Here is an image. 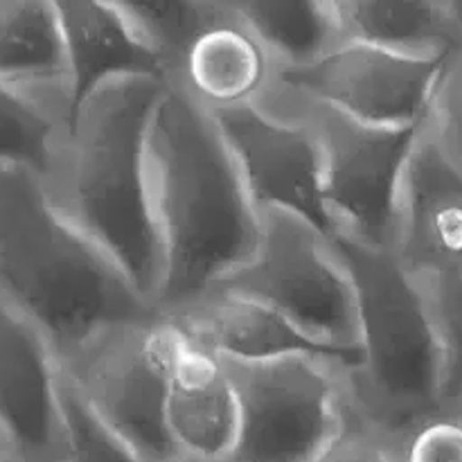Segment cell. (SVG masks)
I'll use <instances>...</instances> for the list:
<instances>
[{"instance_id":"29","label":"cell","mask_w":462,"mask_h":462,"mask_svg":"<svg viewBox=\"0 0 462 462\" xmlns=\"http://www.w3.org/2000/svg\"><path fill=\"white\" fill-rule=\"evenodd\" d=\"M451 409H454V411H458V413L462 415V400H460L458 404H456V406H451Z\"/></svg>"},{"instance_id":"21","label":"cell","mask_w":462,"mask_h":462,"mask_svg":"<svg viewBox=\"0 0 462 462\" xmlns=\"http://www.w3.org/2000/svg\"><path fill=\"white\" fill-rule=\"evenodd\" d=\"M149 48L158 54L167 81L203 30L226 14V0H158L125 3Z\"/></svg>"},{"instance_id":"27","label":"cell","mask_w":462,"mask_h":462,"mask_svg":"<svg viewBox=\"0 0 462 462\" xmlns=\"http://www.w3.org/2000/svg\"><path fill=\"white\" fill-rule=\"evenodd\" d=\"M9 451H7V445H5V440H3V433H0V460L5 458V456H7Z\"/></svg>"},{"instance_id":"23","label":"cell","mask_w":462,"mask_h":462,"mask_svg":"<svg viewBox=\"0 0 462 462\" xmlns=\"http://www.w3.org/2000/svg\"><path fill=\"white\" fill-rule=\"evenodd\" d=\"M61 402L66 420V449L61 462H144L116 433L108 431L61 373Z\"/></svg>"},{"instance_id":"26","label":"cell","mask_w":462,"mask_h":462,"mask_svg":"<svg viewBox=\"0 0 462 462\" xmlns=\"http://www.w3.org/2000/svg\"><path fill=\"white\" fill-rule=\"evenodd\" d=\"M314 462H400V456L395 447L359 418L347 402L341 429Z\"/></svg>"},{"instance_id":"1","label":"cell","mask_w":462,"mask_h":462,"mask_svg":"<svg viewBox=\"0 0 462 462\" xmlns=\"http://www.w3.org/2000/svg\"><path fill=\"white\" fill-rule=\"evenodd\" d=\"M147 156L162 251L153 307L171 316L251 260L262 219L215 116L180 86L158 102Z\"/></svg>"},{"instance_id":"13","label":"cell","mask_w":462,"mask_h":462,"mask_svg":"<svg viewBox=\"0 0 462 462\" xmlns=\"http://www.w3.org/2000/svg\"><path fill=\"white\" fill-rule=\"evenodd\" d=\"M170 323L167 427L171 440L183 458L226 462L239 424L233 374L224 359L199 346L171 319Z\"/></svg>"},{"instance_id":"22","label":"cell","mask_w":462,"mask_h":462,"mask_svg":"<svg viewBox=\"0 0 462 462\" xmlns=\"http://www.w3.org/2000/svg\"><path fill=\"white\" fill-rule=\"evenodd\" d=\"M431 305L442 347L445 409L462 400V273L418 278Z\"/></svg>"},{"instance_id":"25","label":"cell","mask_w":462,"mask_h":462,"mask_svg":"<svg viewBox=\"0 0 462 462\" xmlns=\"http://www.w3.org/2000/svg\"><path fill=\"white\" fill-rule=\"evenodd\" d=\"M400 462H462V415L442 409L420 422L397 449Z\"/></svg>"},{"instance_id":"18","label":"cell","mask_w":462,"mask_h":462,"mask_svg":"<svg viewBox=\"0 0 462 462\" xmlns=\"http://www.w3.org/2000/svg\"><path fill=\"white\" fill-rule=\"evenodd\" d=\"M347 41L413 59H449L462 50L454 0H337Z\"/></svg>"},{"instance_id":"4","label":"cell","mask_w":462,"mask_h":462,"mask_svg":"<svg viewBox=\"0 0 462 462\" xmlns=\"http://www.w3.org/2000/svg\"><path fill=\"white\" fill-rule=\"evenodd\" d=\"M356 293L359 365L346 374L352 411L395 449L445 409L442 347L420 280L393 251L334 239Z\"/></svg>"},{"instance_id":"30","label":"cell","mask_w":462,"mask_h":462,"mask_svg":"<svg viewBox=\"0 0 462 462\" xmlns=\"http://www.w3.org/2000/svg\"><path fill=\"white\" fill-rule=\"evenodd\" d=\"M176 462H206V460H194V458H179Z\"/></svg>"},{"instance_id":"10","label":"cell","mask_w":462,"mask_h":462,"mask_svg":"<svg viewBox=\"0 0 462 462\" xmlns=\"http://www.w3.org/2000/svg\"><path fill=\"white\" fill-rule=\"evenodd\" d=\"M212 116L257 212H289L337 239L325 206L319 144L302 122L262 102Z\"/></svg>"},{"instance_id":"12","label":"cell","mask_w":462,"mask_h":462,"mask_svg":"<svg viewBox=\"0 0 462 462\" xmlns=\"http://www.w3.org/2000/svg\"><path fill=\"white\" fill-rule=\"evenodd\" d=\"M393 253L415 278L462 273V167L429 129L406 170Z\"/></svg>"},{"instance_id":"20","label":"cell","mask_w":462,"mask_h":462,"mask_svg":"<svg viewBox=\"0 0 462 462\" xmlns=\"http://www.w3.org/2000/svg\"><path fill=\"white\" fill-rule=\"evenodd\" d=\"M70 116L0 81V165L23 167L45 179Z\"/></svg>"},{"instance_id":"6","label":"cell","mask_w":462,"mask_h":462,"mask_svg":"<svg viewBox=\"0 0 462 462\" xmlns=\"http://www.w3.org/2000/svg\"><path fill=\"white\" fill-rule=\"evenodd\" d=\"M260 219L251 260L217 289L262 302L320 346L359 352L355 284L334 239L289 212Z\"/></svg>"},{"instance_id":"7","label":"cell","mask_w":462,"mask_h":462,"mask_svg":"<svg viewBox=\"0 0 462 462\" xmlns=\"http://www.w3.org/2000/svg\"><path fill=\"white\" fill-rule=\"evenodd\" d=\"M171 323L153 311L99 334L61 373L95 418L144 462L183 456L167 427Z\"/></svg>"},{"instance_id":"15","label":"cell","mask_w":462,"mask_h":462,"mask_svg":"<svg viewBox=\"0 0 462 462\" xmlns=\"http://www.w3.org/2000/svg\"><path fill=\"white\" fill-rule=\"evenodd\" d=\"M170 319L199 346L233 364L323 356L350 370L359 365V352L320 346L266 305L228 289H212Z\"/></svg>"},{"instance_id":"28","label":"cell","mask_w":462,"mask_h":462,"mask_svg":"<svg viewBox=\"0 0 462 462\" xmlns=\"http://www.w3.org/2000/svg\"><path fill=\"white\" fill-rule=\"evenodd\" d=\"M0 462H25V460H21V458H16V456L7 454V456H5V458H3V460H0Z\"/></svg>"},{"instance_id":"17","label":"cell","mask_w":462,"mask_h":462,"mask_svg":"<svg viewBox=\"0 0 462 462\" xmlns=\"http://www.w3.org/2000/svg\"><path fill=\"white\" fill-rule=\"evenodd\" d=\"M0 81L72 117L57 0H0Z\"/></svg>"},{"instance_id":"5","label":"cell","mask_w":462,"mask_h":462,"mask_svg":"<svg viewBox=\"0 0 462 462\" xmlns=\"http://www.w3.org/2000/svg\"><path fill=\"white\" fill-rule=\"evenodd\" d=\"M260 102L302 122L314 135L337 239L393 251L404 176L429 122L368 125L278 81Z\"/></svg>"},{"instance_id":"16","label":"cell","mask_w":462,"mask_h":462,"mask_svg":"<svg viewBox=\"0 0 462 462\" xmlns=\"http://www.w3.org/2000/svg\"><path fill=\"white\" fill-rule=\"evenodd\" d=\"M275 72L271 54L226 0V14L189 45L170 84L180 86L210 113H221L260 102Z\"/></svg>"},{"instance_id":"2","label":"cell","mask_w":462,"mask_h":462,"mask_svg":"<svg viewBox=\"0 0 462 462\" xmlns=\"http://www.w3.org/2000/svg\"><path fill=\"white\" fill-rule=\"evenodd\" d=\"M170 81L108 84L72 113L43 180L52 206L153 305L162 251L149 185V129Z\"/></svg>"},{"instance_id":"11","label":"cell","mask_w":462,"mask_h":462,"mask_svg":"<svg viewBox=\"0 0 462 462\" xmlns=\"http://www.w3.org/2000/svg\"><path fill=\"white\" fill-rule=\"evenodd\" d=\"M0 433L25 462H61V365L48 341L0 302Z\"/></svg>"},{"instance_id":"8","label":"cell","mask_w":462,"mask_h":462,"mask_svg":"<svg viewBox=\"0 0 462 462\" xmlns=\"http://www.w3.org/2000/svg\"><path fill=\"white\" fill-rule=\"evenodd\" d=\"M239 424L226 462H314L341 429L350 368L323 356L262 364L226 361Z\"/></svg>"},{"instance_id":"9","label":"cell","mask_w":462,"mask_h":462,"mask_svg":"<svg viewBox=\"0 0 462 462\" xmlns=\"http://www.w3.org/2000/svg\"><path fill=\"white\" fill-rule=\"evenodd\" d=\"M447 61L347 41L314 66L278 70L275 81L368 125L415 126L429 122Z\"/></svg>"},{"instance_id":"14","label":"cell","mask_w":462,"mask_h":462,"mask_svg":"<svg viewBox=\"0 0 462 462\" xmlns=\"http://www.w3.org/2000/svg\"><path fill=\"white\" fill-rule=\"evenodd\" d=\"M57 9L66 43L72 113L116 81H167L161 59L143 39L125 3L57 0Z\"/></svg>"},{"instance_id":"19","label":"cell","mask_w":462,"mask_h":462,"mask_svg":"<svg viewBox=\"0 0 462 462\" xmlns=\"http://www.w3.org/2000/svg\"><path fill=\"white\" fill-rule=\"evenodd\" d=\"M278 70L314 66L347 43L337 0H230Z\"/></svg>"},{"instance_id":"24","label":"cell","mask_w":462,"mask_h":462,"mask_svg":"<svg viewBox=\"0 0 462 462\" xmlns=\"http://www.w3.org/2000/svg\"><path fill=\"white\" fill-rule=\"evenodd\" d=\"M429 135L462 167V50L449 57L429 113Z\"/></svg>"},{"instance_id":"3","label":"cell","mask_w":462,"mask_h":462,"mask_svg":"<svg viewBox=\"0 0 462 462\" xmlns=\"http://www.w3.org/2000/svg\"><path fill=\"white\" fill-rule=\"evenodd\" d=\"M0 302L66 365L90 341L156 311L50 201L41 176L0 165Z\"/></svg>"}]
</instances>
